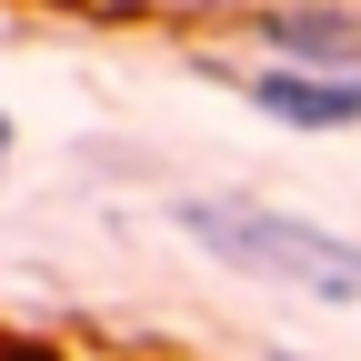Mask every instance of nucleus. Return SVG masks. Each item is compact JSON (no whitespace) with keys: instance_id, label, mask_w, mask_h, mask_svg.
Instances as JSON below:
<instances>
[{"instance_id":"obj_2","label":"nucleus","mask_w":361,"mask_h":361,"mask_svg":"<svg viewBox=\"0 0 361 361\" xmlns=\"http://www.w3.org/2000/svg\"><path fill=\"white\" fill-rule=\"evenodd\" d=\"M261 121L281 130H361V71H311V61H271V71H221Z\"/></svg>"},{"instance_id":"obj_3","label":"nucleus","mask_w":361,"mask_h":361,"mask_svg":"<svg viewBox=\"0 0 361 361\" xmlns=\"http://www.w3.org/2000/svg\"><path fill=\"white\" fill-rule=\"evenodd\" d=\"M271 61H311V71H361V0H331V11H251Z\"/></svg>"},{"instance_id":"obj_1","label":"nucleus","mask_w":361,"mask_h":361,"mask_svg":"<svg viewBox=\"0 0 361 361\" xmlns=\"http://www.w3.org/2000/svg\"><path fill=\"white\" fill-rule=\"evenodd\" d=\"M171 231L191 241L201 261L241 271V281H271V291H301L322 311H361V241L311 221L291 201H261V191H180L171 201Z\"/></svg>"},{"instance_id":"obj_4","label":"nucleus","mask_w":361,"mask_h":361,"mask_svg":"<svg viewBox=\"0 0 361 361\" xmlns=\"http://www.w3.org/2000/svg\"><path fill=\"white\" fill-rule=\"evenodd\" d=\"M11 151H20V130H11V111H0V180H11Z\"/></svg>"},{"instance_id":"obj_5","label":"nucleus","mask_w":361,"mask_h":361,"mask_svg":"<svg viewBox=\"0 0 361 361\" xmlns=\"http://www.w3.org/2000/svg\"><path fill=\"white\" fill-rule=\"evenodd\" d=\"M261 361H301V351H261Z\"/></svg>"}]
</instances>
